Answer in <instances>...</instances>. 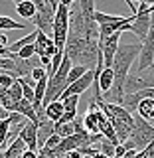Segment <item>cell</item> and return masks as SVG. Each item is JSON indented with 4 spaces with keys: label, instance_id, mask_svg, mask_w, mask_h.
Listing matches in <instances>:
<instances>
[{
    "label": "cell",
    "instance_id": "37",
    "mask_svg": "<svg viewBox=\"0 0 154 158\" xmlns=\"http://www.w3.org/2000/svg\"><path fill=\"white\" fill-rule=\"evenodd\" d=\"M136 154H138V150H127V154L123 156V158H135Z\"/></svg>",
    "mask_w": 154,
    "mask_h": 158
},
{
    "label": "cell",
    "instance_id": "20",
    "mask_svg": "<svg viewBox=\"0 0 154 158\" xmlns=\"http://www.w3.org/2000/svg\"><path fill=\"white\" fill-rule=\"evenodd\" d=\"M0 30H26V24H20L8 16H0Z\"/></svg>",
    "mask_w": 154,
    "mask_h": 158
},
{
    "label": "cell",
    "instance_id": "16",
    "mask_svg": "<svg viewBox=\"0 0 154 158\" xmlns=\"http://www.w3.org/2000/svg\"><path fill=\"white\" fill-rule=\"evenodd\" d=\"M16 14H18L20 18L30 20V22H32L34 16H36V6H34L32 0H24V2L16 4Z\"/></svg>",
    "mask_w": 154,
    "mask_h": 158
},
{
    "label": "cell",
    "instance_id": "29",
    "mask_svg": "<svg viewBox=\"0 0 154 158\" xmlns=\"http://www.w3.org/2000/svg\"><path fill=\"white\" fill-rule=\"evenodd\" d=\"M77 118V111H63L61 118H59L57 123H61V125H65V123H73Z\"/></svg>",
    "mask_w": 154,
    "mask_h": 158
},
{
    "label": "cell",
    "instance_id": "28",
    "mask_svg": "<svg viewBox=\"0 0 154 158\" xmlns=\"http://www.w3.org/2000/svg\"><path fill=\"white\" fill-rule=\"evenodd\" d=\"M14 81H16V77H12L10 73H0V85H2V87L10 89L14 85Z\"/></svg>",
    "mask_w": 154,
    "mask_h": 158
},
{
    "label": "cell",
    "instance_id": "5",
    "mask_svg": "<svg viewBox=\"0 0 154 158\" xmlns=\"http://www.w3.org/2000/svg\"><path fill=\"white\" fill-rule=\"evenodd\" d=\"M154 65V12L150 14V32L140 44V56L136 59V73H144Z\"/></svg>",
    "mask_w": 154,
    "mask_h": 158
},
{
    "label": "cell",
    "instance_id": "22",
    "mask_svg": "<svg viewBox=\"0 0 154 158\" xmlns=\"http://www.w3.org/2000/svg\"><path fill=\"white\" fill-rule=\"evenodd\" d=\"M8 97L12 99L14 103H18V101H22V99H24V89H22V83H20L18 79L14 81V85L8 89Z\"/></svg>",
    "mask_w": 154,
    "mask_h": 158
},
{
    "label": "cell",
    "instance_id": "9",
    "mask_svg": "<svg viewBox=\"0 0 154 158\" xmlns=\"http://www.w3.org/2000/svg\"><path fill=\"white\" fill-rule=\"evenodd\" d=\"M20 123H24V117L20 113H12L8 118H0V150L8 144V135L12 125H20Z\"/></svg>",
    "mask_w": 154,
    "mask_h": 158
},
{
    "label": "cell",
    "instance_id": "11",
    "mask_svg": "<svg viewBox=\"0 0 154 158\" xmlns=\"http://www.w3.org/2000/svg\"><path fill=\"white\" fill-rule=\"evenodd\" d=\"M20 138H24V142L28 144V150H38V125L32 121H26L20 131Z\"/></svg>",
    "mask_w": 154,
    "mask_h": 158
},
{
    "label": "cell",
    "instance_id": "30",
    "mask_svg": "<svg viewBox=\"0 0 154 158\" xmlns=\"http://www.w3.org/2000/svg\"><path fill=\"white\" fill-rule=\"evenodd\" d=\"M125 154H127V148L123 146V144H117V146H115V156H117V158H123Z\"/></svg>",
    "mask_w": 154,
    "mask_h": 158
},
{
    "label": "cell",
    "instance_id": "23",
    "mask_svg": "<svg viewBox=\"0 0 154 158\" xmlns=\"http://www.w3.org/2000/svg\"><path fill=\"white\" fill-rule=\"evenodd\" d=\"M87 71H89V69H87V67H83V65H73L71 69H69V75H67V83H69V85H71L73 81H77L79 77H83V75H85ZM69 85H67V87H69Z\"/></svg>",
    "mask_w": 154,
    "mask_h": 158
},
{
    "label": "cell",
    "instance_id": "7",
    "mask_svg": "<svg viewBox=\"0 0 154 158\" xmlns=\"http://www.w3.org/2000/svg\"><path fill=\"white\" fill-rule=\"evenodd\" d=\"M93 79H95V69H89L85 75L79 77L77 81H73L71 85H69L65 91L61 93L59 101H63V99H67V97H71V95H77V97H79V95H83V93H85L87 89L93 85Z\"/></svg>",
    "mask_w": 154,
    "mask_h": 158
},
{
    "label": "cell",
    "instance_id": "25",
    "mask_svg": "<svg viewBox=\"0 0 154 158\" xmlns=\"http://www.w3.org/2000/svg\"><path fill=\"white\" fill-rule=\"evenodd\" d=\"M34 79V81H42V79H48V69L46 67H34L32 69V75H30Z\"/></svg>",
    "mask_w": 154,
    "mask_h": 158
},
{
    "label": "cell",
    "instance_id": "12",
    "mask_svg": "<svg viewBox=\"0 0 154 158\" xmlns=\"http://www.w3.org/2000/svg\"><path fill=\"white\" fill-rule=\"evenodd\" d=\"M26 150H28V144L24 142V138H20V135H18V138H14L8 144V148L4 150V156L6 158H22V154Z\"/></svg>",
    "mask_w": 154,
    "mask_h": 158
},
{
    "label": "cell",
    "instance_id": "8",
    "mask_svg": "<svg viewBox=\"0 0 154 158\" xmlns=\"http://www.w3.org/2000/svg\"><path fill=\"white\" fill-rule=\"evenodd\" d=\"M150 14L152 12H140V14H136L131 22V34H135L136 38H140V42H144L148 32H150Z\"/></svg>",
    "mask_w": 154,
    "mask_h": 158
},
{
    "label": "cell",
    "instance_id": "40",
    "mask_svg": "<svg viewBox=\"0 0 154 158\" xmlns=\"http://www.w3.org/2000/svg\"><path fill=\"white\" fill-rule=\"evenodd\" d=\"M12 2H16V4H20V2H24V0H12Z\"/></svg>",
    "mask_w": 154,
    "mask_h": 158
},
{
    "label": "cell",
    "instance_id": "38",
    "mask_svg": "<svg viewBox=\"0 0 154 158\" xmlns=\"http://www.w3.org/2000/svg\"><path fill=\"white\" fill-rule=\"evenodd\" d=\"M146 148H148V154H146V158H154V148H152V144H148Z\"/></svg>",
    "mask_w": 154,
    "mask_h": 158
},
{
    "label": "cell",
    "instance_id": "41",
    "mask_svg": "<svg viewBox=\"0 0 154 158\" xmlns=\"http://www.w3.org/2000/svg\"><path fill=\"white\" fill-rule=\"evenodd\" d=\"M0 158H6V156H4V152H0Z\"/></svg>",
    "mask_w": 154,
    "mask_h": 158
},
{
    "label": "cell",
    "instance_id": "21",
    "mask_svg": "<svg viewBox=\"0 0 154 158\" xmlns=\"http://www.w3.org/2000/svg\"><path fill=\"white\" fill-rule=\"evenodd\" d=\"M77 4H79V8H81V12H83V16L85 18H93L95 16V0H77Z\"/></svg>",
    "mask_w": 154,
    "mask_h": 158
},
{
    "label": "cell",
    "instance_id": "10",
    "mask_svg": "<svg viewBox=\"0 0 154 158\" xmlns=\"http://www.w3.org/2000/svg\"><path fill=\"white\" fill-rule=\"evenodd\" d=\"M107 115L101 111V109H95V111H87V115L83 117V127L87 128L91 135H99L101 132V123Z\"/></svg>",
    "mask_w": 154,
    "mask_h": 158
},
{
    "label": "cell",
    "instance_id": "34",
    "mask_svg": "<svg viewBox=\"0 0 154 158\" xmlns=\"http://www.w3.org/2000/svg\"><path fill=\"white\" fill-rule=\"evenodd\" d=\"M132 4H148V6H154V0H131Z\"/></svg>",
    "mask_w": 154,
    "mask_h": 158
},
{
    "label": "cell",
    "instance_id": "24",
    "mask_svg": "<svg viewBox=\"0 0 154 158\" xmlns=\"http://www.w3.org/2000/svg\"><path fill=\"white\" fill-rule=\"evenodd\" d=\"M63 109L65 111H77V105H79V97L77 95H71V97H67V99H63Z\"/></svg>",
    "mask_w": 154,
    "mask_h": 158
},
{
    "label": "cell",
    "instance_id": "26",
    "mask_svg": "<svg viewBox=\"0 0 154 158\" xmlns=\"http://www.w3.org/2000/svg\"><path fill=\"white\" fill-rule=\"evenodd\" d=\"M16 56L20 59H32V56H36V48H34V44H32V46H26L24 49H20Z\"/></svg>",
    "mask_w": 154,
    "mask_h": 158
},
{
    "label": "cell",
    "instance_id": "33",
    "mask_svg": "<svg viewBox=\"0 0 154 158\" xmlns=\"http://www.w3.org/2000/svg\"><path fill=\"white\" fill-rule=\"evenodd\" d=\"M0 48H8V38H6V34H0Z\"/></svg>",
    "mask_w": 154,
    "mask_h": 158
},
{
    "label": "cell",
    "instance_id": "14",
    "mask_svg": "<svg viewBox=\"0 0 154 158\" xmlns=\"http://www.w3.org/2000/svg\"><path fill=\"white\" fill-rule=\"evenodd\" d=\"M52 46H56L53 44V38H48L46 36V32H38V38H36V42H34V48H36V56H46L48 53V49L52 48Z\"/></svg>",
    "mask_w": 154,
    "mask_h": 158
},
{
    "label": "cell",
    "instance_id": "39",
    "mask_svg": "<svg viewBox=\"0 0 154 158\" xmlns=\"http://www.w3.org/2000/svg\"><path fill=\"white\" fill-rule=\"evenodd\" d=\"M91 158H109V156H105V154H101V152H95Z\"/></svg>",
    "mask_w": 154,
    "mask_h": 158
},
{
    "label": "cell",
    "instance_id": "18",
    "mask_svg": "<svg viewBox=\"0 0 154 158\" xmlns=\"http://www.w3.org/2000/svg\"><path fill=\"white\" fill-rule=\"evenodd\" d=\"M128 16H115V14H105V12H95V16H93V20L101 26V24H111V22H125Z\"/></svg>",
    "mask_w": 154,
    "mask_h": 158
},
{
    "label": "cell",
    "instance_id": "4",
    "mask_svg": "<svg viewBox=\"0 0 154 158\" xmlns=\"http://www.w3.org/2000/svg\"><path fill=\"white\" fill-rule=\"evenodd\" d=\"M69 36V8L59 4L56 10V18H53V44L57 49H65Z\"/></svg>",
    "mask_w": 154,
    "mask_h": 158
},
{
    "label": "cell",
    "instance_id": "31",
    "mask_svg": "<svg viewBox=\"0 0 154 158\" xmlns=\"http://www.w3.org/2000/svg\"><path fill=\"white\" fill-rule=\"evenodd\" d=\"M40 61H42V65L46 67V69H49V67H52V57H48V56H42V57H40Z\"/></svg>",
    "mask_w": 154,
    "mask_h": 158
},
{
    "label": "cell",
    "instance_id": "32",
    "mask_svg": "<svg viewBox=\"0 0 154 158\" xmlns=\"http://www.w3.org/2000/svg\"><path fill=\"white\" fill-rule=\"evenodd\" d=\"M22 158H38V152L36 150H26L22 154Z\"/></svg>",
    "mask_w": 154,
    "mask_h": 158
},
{
    "label": "cell",
    "instance_id": "6",
    "mask_svg": "<svg viewBox=\"0 0 154 158\" xmlns=\"http://www.w3.org/2000/svg\"><path fill=\"white\" fill-rule=\"evenodd\" d=\"M144 73H131V75L127 77L125 85H123V95H132V93H138V91H142V89L154 87L152 71L148 69V75H144Z\"/></svg>",
    "mask_w": 154,
    "mask_h": 158
},
{
    "label": "cell",
    "instance_id": "2",
    "mask_svg": "<svg viewBox=\"0 0 154 158\" xmlns=\"http://www.w3.org/2000/svg\"><path fill=\"white\" fill-rule=\"evenodd\" d=\"M97 105L107 115L109 123L113 125V128H115V132L119 136V140L121 142L128 140V136H131L132 131H135V115H131L125 107L117 105V103H105L103 99H99Z\"/></svg>",
    "mask_w": 154,
    "mask_h": 158
},
{
    "label": "cell",
    "instance_id": "36",
    "mask_svg": "<svg viewBox=\"0 0 154 158\" xmlns=\"http://www.w3.org/2000/svg\"><path fill=\"white\" fill-rule=\"evenodd\" d=\"M75 2H77V0H59V4H63V6H67V8H71Z\"/></svg>",
    "mask_w": 154,
    "mask_h": 158
},
{
    "label": "cell",
    "instance_id": "42",
    "mask_svg": "<svg viewBox=\"0 0 154 158\" xmlns=\"http://www.w3.org/2000/svg\"><path fill=\"white\" fill-rule=\"evenodd\" d=\"M150 71H152V75H154V65H152V69H150Z\"/></svg>",
    "mask_w": 154,
    "mask_h": 158
},
{
    "label": "cell",
    "instance_id": "19",
    "mask_svg": "<svg viewBox=\"0 0 154 158\" xmlns=\"http://www.w3.org/2000/svg\"><path fill=\"white\" fill-rule=\"evenodd\" d=\"M115 146L117 144H113L111 140H107L105 136L99 140V146H97V152H101V154H105L109 158H115Z\"/></svg>",
    "mask_w": 154,
    "mask_h": 158
},
{
    "label": "cell",
    "instance_id": "1",
    "mask_svg": "<svg viewBox=\"0 0 154 158\" xmlns=\"http://www.w3.org/2000/svg\"><path fill=\"white\" fill-rule=\"evenodd\" d=\"M65 56L71 59L73 65H83L87 69H95L97 63L103 61L99 40H83V38H67Z\"/></svg>",
    "mask_w": 154,
    "mask_h": 158
},
{
    "label": "cell",
    "instance_id": "27",
    "mask_svg": "<svg viewBox=\"0 0 154 158\" xmlns=\"http://www.w3.org/2000/svg\"><path fill=\"white\" fill-rule=\"evenodd\" d=\"M59 144H61V136H59V135H52V136L46 140V144H44V146L49 148V150H56Z\"/></svg>",
    "mask_w": 154,
    "mask_h": 158
},
{
    "label": "cell",
    "instance_id": "35",
    "mask_svg": "<svg viewBox=\"0 0 154 158\" xmlns=\"http://www.w3.org/2000/svg\"><path fill=\"white\" fill-rule=\"evenodd\" d=\"M125 2H127V6H128V8H131V12H132V16H136V4H132V2H131V0H125Z\"/></svg>",
    "mask_w": 154,
    "mask_h": 158
},
{
    "label": "cell",
    "instance_id": "13",
    "mask_svg": "<svg viewBox=\"0 0 154 158\" xmlns=\"http://www.w3.org/2000/svg\"><path fill=\"white\" fill-rule=\"evenodd\" d=\"M38 32H40V30H34V32L26 34L24 38H20L18 42L10 44V46H8V52H10V56H16V53L20 52V49H24L26 46H32V44L36 42V38H38Z\"/></svg>",
    "mask_w": 154,
    "mask_h": 158
},
{
    "label": "cell",
    "instance_id": "3",
    "mask_svg": "<svg viewBox=\"0 0 154 158\" xmlns=\"http://www.w3.org/2000/svg\"><path fill=\"white\" fill-rule=\"evenodd\" d=\"M154 142V127L142 117L135 115V131L128 136V140L121 142L127 150H144L148 144Z\"/></svg>",
    "mask_w": 154,
    "mask_h": 158
},
{
    "label": "cell",
    "instance_id": "43",
    "mask_svg": "<svg viewBox=\"0 0 154 158\" xmlns=\"http://www.w3.org/2000/svg\"><path fill=\"white\" fill-rule=\"evenodd\" d=\"M152 148H154V142H152Z\"/></svg>",
    "mask_w": 154,
    "mask_h": 158
},
{
    "label": "cell",
    "instance_id": "15",
    "mask_svg": "<svg viewBox=\"0 0 154 158\" xmlns=\"http://www.w3.org/2000/svg\"><path fill=\"white\" fill-rule=\"evenodd\" d=\"M136 115L142 117L144 121H152L154 118V99H140L136 109Z\"/></svg>",
    "mask_w": 154,
    "mask_h": 158
},
{
    "label": "cell",
    "instance_id": "17",
    "mask_svg": "<svg viewBox=\"0 0 154 158\" xmlns=\"http://www.w3.org/2000/svg\"><path fill=\"white\" fill-rule=\"evenodd\" d=\"M63 111H65V109H63V103L59 101V99H57V101H52V103L46 107V117H48V121L57 123L59 118H61Z\"/></svg>",
    "mask_w": 154,
    "mask_h": 158
}]
</instances>
